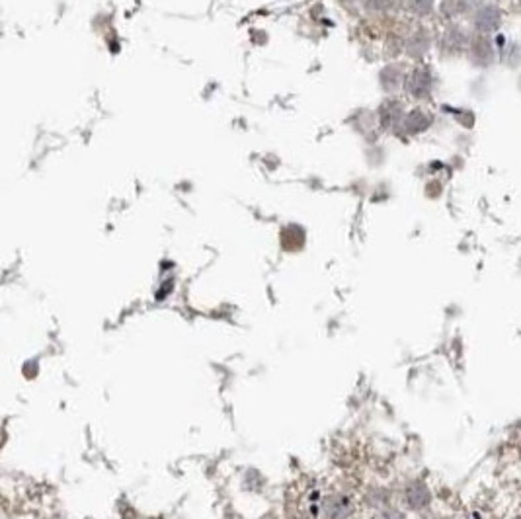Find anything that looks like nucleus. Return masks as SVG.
I'll list each match as a JSON object with an SVG mask.
<instances>
[{
    "mask_svg": "<svg viewBox=\"0 0 521 519\" xmlns=\"http://www.w3.org/2000/svg\"><path fill=\"white\" fill-rule=\"evenodd\" d=\"M353 511V506L348 498H344L340 494L336 496H330L326 502H324V513L326 518L330 519H348Z\"/></svg>",
    "mask_w": 521,
    "mask_h": 519,
    "instance_id": "obj_1",
    "label": "nucleus"
},
{
    "mask_svg": "<svg viewBox=\"0 0 521 519\" xmlns=\"http://www.w3.org/2000/svg\"><path fill=\"white\" fill-rule=\"evenodd\" d=\"M430 500H432V494L422 482H414L406 490V502L410 509H424L430 504Z\"/></svg>",
    "mask_w": 521,
    "mask_h": 519,
    "instance_id": "obj_2",
    "label": "nucleus"
},
{
    "mask_svg": "<svg viewBox=\"0 0 521 519\" xmlns=\"http://www.w3.org/2000/svg\"><path fill=\"white\" fill-rule=\"evenodd\" d=\"M500 26V10L494 6H486L477 14V28L482 32H492Z\"/></svg>",
    "mask_w": 521,
    "mask_h": 519,
    "instance_id": "obj_3",
    "label": "nucleus"
},
{
    "mask_svg": "<svg viewBox=\"0 0 521 519\" xmlns=\"http://www.w3.org/2000/svg\"><path fill=\"white\" fill-rule=\"evenodd\" d=\"M408 92L412 96H425L430 90V76L424 71H416L410 78H408Z\"/></svg>",
    "mask_w": 521,
    "mask_h": 519,
    "instance_id": "obj_4",
    "label": "nucleus"
},
{
    "mask_svg": "<svg viewBox=\"0 0 521 519\" xmlns=\"http://www.w3.org/2000/svg\"><path fill=\"white\" fill-rule=\"evenodd\" d=\"M412 4H414V8L420 14H425V12L432 8V0H412Z\"/></svg>",
    "mask_w": 521,
    "mask_h": 519,
    "instance_id": "obj_5",
    "label": "nucleus"
},
{
    "mask_svg": "<svg viewBox=\"0 0 521 519\" xmlns=\"http://www.w3.org/2000/svg\"><path fill=\"white\" fill-rule=\"evenodd\" d=\"M379 519H405V516L398 511V509H387L381 513V518Z\"/></svg>",
    "mask_w": 521,
    "mask_h": 519,
    "instance_id": "obj_6",
    "label": "nucleus"
}]
</instances>
